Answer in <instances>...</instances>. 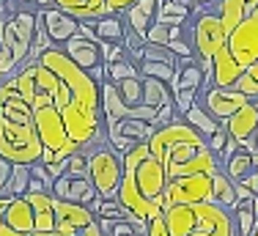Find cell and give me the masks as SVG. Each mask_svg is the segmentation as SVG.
Segmentation results:
<instances>
[{"mask_svg": "<svg viewBox=\"0 0 258 236\" xmlns=\"http://www.w3.org/2000/svg\"><path fill=\"white\" fill-rule=\"evenodd\" d=\"M170 236H236L233 212L214 201L176 203L165 209Z\"/></svg>", "mask_w": 258, "mask_h": 236, "instance_id": "1", "label": "cell"}, {"mask_svg": "<svg viewBox=\"0 0 258 236\" xmlns=\"http://www.w3.org/2000/svg\"><path fill=\"white\" fill-rule=\"evenodd\" d=\"M41 140L33 121H11L0 113V157L9 162L33 165L41 159Z\"/></svg>", "mask_w": 258, "mask_h": 236, "instance_id": "2", "label": "cell"}, {"mask_svg": "<svg viewBox=\"0 0 258 236\" xmlns=\"http://www.w3.org/2000/svg\"><path fill=\"white\" fill-rule=\"evenodd\" d=\"M88 154V179L94 182L96 192L102 198H115L124 176V165H121V154L113 146H91L85 148Z\"/></svg>", "mask_w": 258, "mask_h": 236, "instance_id": "3", "label": "cell"}, {"mask_svg": "<svg viewBox=\"0 0 258 236\" xmlns=\"http://www.w3.org/2000/svg\"><path fill=\"white\" fill-rule=\"evenodd\" d=\"M33 124H36V132H39L41 146L55 151L58 159H66L75 151H80V146L66 135L63 115H60V110L55 107V104H44V107L33 110Z\"/></svg>", "mask_w": 258, "mask_h": 236, "instance_id": "4", "label": "cell"}, {"mask_svg": "<svg viewBox=\"0 0 258 236\" xmlns=\"http://www.w3.org/2000/svg\"><path fill=\"white\" fill-rule=\"evenodd\" d=\"M36 22H39V11H30V9L14 11L11 17H6V25H3V33H0V41H3V47L11 52V58H14L17 66H20L22 61L30 55V44H33Z\"/></svg>", "mask_w": 258, "mask_h": 236, "instance_id": "5", "label": "cell"}, {"mask_svg": "<svg viewBox=\"0 0 258 236\" xmlns=\"http://www.w3.org/2000/svg\"><path fill=\"white\" fill-rule=\"evenodd\" d=\"M187 41L192 44L198 58H214V52L223 49L228 41V30L223 28V22L214 11H198L195 22L189 25Z\"/></svg>", "mask_w": 258, "mask_h": 236, "instance_id": "6", "label": "cell"}, {"mask_svg": "<svg viewBox=\"0 0 258 236\" xmlns=\"http://www.w3.org/2000/svg\"><path fill=\"white\" fill-rule=\"evenodd\" d=\"M184 143H206V138L198 132V129L189 127L184 118H176V121H170V124H165V127L154 129V135L149 138V151L154 154L159 162H162L173 148L184 146Z\"/></svg>", "mask_w": 258, "mask_h": 236, "instance_id": "7", "label": "cell"}, {"mask_svg": "<svg viewBox=\"0 0 258 236\" xmlns=\"http://www.w3.org/2000/svg\"><path fill=\"white\" fill-rule=\"evenodd\" d=\"M165 209L176 203H198V201H212V176L192 173V176H176L168 179L165 184Z\"/></svg>", "mask_w": 258, "mask_h": 236, "instance_id": "8", "label": "cell"}, {"mask_svg": "<svg viewBox=\"0 0 258 236\" xmlns=\"http://www.w3.org/2000/svg\"><path fill=\"white\" fill-rule=\"evenodd\" d=\"M225 47L231 49V55L236 58V64L242 69H247L250 64L258 61V9L253 14H247L233 30H228V41Z\"/></svg>", "mask_w": 258, "mask_h": 236, "instance_id": "9", "label": "cell"}, {"mask_svg": "<svg viewBox=\"0 0 258 236\" xmlns=\"http://www.w3.org/2000/svg\"><path fill=\"white\" fill-rule=\"evenodd\" d=\"M104 127H107V143L118 154H124L135 143H149L157 129L146 118H113V121H104Z\"/></svg>", "mask_w": 258, "mask_h": 236, "instance_id": "10", "label": "cell"}, {"mask_svg": "<svg viewBox=\"0 0 258 236\" xmlns=\"http://www.w3.org/2000/svg\"><path fill=\"white\" fill-rule=\"evenodd\" d=\"M247 102L250 99L244 94H239L236 88H220V85H212V88L201 91V104H204L217 121H228V118Z\"/></svg>", "mask_w": 258, "mask_h": 236, "instance_id": "11", "label": "cell"}, {"mask_svg": "<svg viewBox=\"0 0 258 236\" xmlns=\"http://www.w3.org/2000/svg\"><path fill=\"white\" fill-rule=\"evenodd\" d=\"M135 184H138V190L143 192V198H149V201L165 192L168 173H165V165L159 162L151 151L140 159L138 167H135Z\"/></svg>", "mask_w": 258, "mask_h": 236, "instance_id": "12", "label": "cell"}, {"mask_svg": "<svg viewBox=\"0 0 258 236\" xmlns=\"http://www.w3.org/2000/svg\"><path fill=\"white\" fill-rule=\"evenodd\" d=\"M39 17H41V22H44V28H47V33H50V39H52L55 47H63L66 41H69L72 36L80 30V20H77V17L66 14V11L58 9V6H47V9H41Z\"/></svg>", "mask_w": 258, "mask_h": 236, "instance_id": "13", "label": "cell"}, {"mask_svg": "<svg viewBox=\"0 0 258 236\" xmlns=\"http://www.w3.org/2000/svg\"><path fill=\"white\" fill-rule=\"evenodd\" d=\"M52 195L60 198V201H72V203H83V206H91L96 201V187L91 179H72V176H58L52 182Z\"/></svg>", "mask_w": 258, "mask_h": 236, "instance_id": "14", "label": "cell"}, {"mask_svg": "<svg viewBox=\"0 0 258 236\" xmlns=\"http://www.w3.org/2000/svg\"><path fill=\"white\" fill-rule=\"evenodd\" d=\"M223 127L228 129V138L239 140V143L253 140V135L258 129V99H250L247 104H242L228 121H223Z\"/></svg>", "mask_w": 258, "mask_h": 236, "instance_id": "15", "label": "cell"}, {"mask_svg": "<svg viewBox=\"0 0 258 236\" xmlns=\"http://www.w3.org/2000/svg\"><path fill=\"white\" fill-rule=\"evenodd\" d=\"M63 52L69 55L72 61H75L80 69H85V72H91L94 66L104 64V61H102V49H99V44H96V41H91V39H85V36L80 33V30H77V33L63 44Z\"/></svg>", "mask_w": 258, "mask_h": 236, "instance_id": "16", "label": "cell"}, {"mask_svg": "<svg viewBox=\"0 0 258 236\" xmlns=\"http://www.w3.org/2000/svg\"><path fill=\"white\" fill-rule=\"evenodd\" d=\"M204 88V69H201L198 55H187V58H176V80L173 91H198Z\"/></svg>", "mask_w": 258, "mask_h": 236, "instance_id": "17", "label": "cell"}, {"mask_svg": "<svg viewBox=\"0 0 258 236\" xmlns=\"http://www.w3.org/2000/svg\"><path fill=\"white\" fill-rule=\"evenodd\" d=\"M244 69L236 64V58L231 55L228 47L217 49L212 58V83L220 85V88H233V83L239 80V74Z\"/></svg>", "mask_w": 258, "mask_h": 236, "instance_id": "18", "label": "cell"}, {"mask_svg": "<svg viewBox=\"0 0 258 236\" xmlns=\"http://www.w3.org/2000/svg\"><path fill=\"white\" fill-rule=\"evenodd\" d=\"M3 220L22 233L36 231V214H33V206L25 201V195H11L9 206H6V212H3Z\"/></svg>", "mask_w": 258, "mask_h": 236, "instance_id": "19", "label": "cell"}, {"mask_svg": "<svg viewBox=\"0 0 258 236\" xmlns=\"http://www.w3.org/2000/svg\"><path fill=\"white\" fill-rule=\"evenodd\" d=\"M52 209H55V222H69L77 231H83L85 225H91V222L96 220V214L91 212V206H83V203H72V201L55 198Z\"/></svg>", "mask_w": 258, "mask_h": 236, "instance_id": "20", "label": "cell"}, {"mask_svg": "<svg viewBox=\"0 0 258 236\" xmlns=\"http://www.w3.org/2000/svg\"><path fill=\"white\" fill-rule=\"evenodd\" d=\"M157 6H159V0H135V3L124 11L126 28L135 30V33H140V36H146V30L154 25Z\"/></svg>", "mask_w": 258, "mask_h": 236, "instance_id": "21", "label": "cell"}, {"mask_svg": "<svg viewBox=\"0 0 258 236\" xmlns=\"http://www.w3.org/2000/svg\"><path fill=\"white\" fill-rule=\"evenodd\" d=\"M94 22V30H96V39L107 41V44H121L124 41V33H126V25L118 14H107V17H99V20H91Z\"/></svg>", "mask_w": 258, "mask_h": 236, "instance_id": "22", "label": "cell"}, {"mask_svg": "<svg viewBox=\"0 0 258 236\" xmlns=\"http://www.w3.org/2000/svg\"><path fill=\"white\" fill-rule=\"evenodd\" d=\"M220 165H223V170L228 173L233 182H242V179L255 167V162H253V151H250L247 146H242V143H239L236 151H233L231 157L225 159V162H220Z\"/></svg>", "mask_w": 258, "mask_h": 236, "instance_id": "23", "label": "cell"}, {"mask_svg": "<svg viewBox=\"0 0 258 236\" xmlns=\"http://www.w3.org/2000/svg\"><path fill=\"white\" fill-rule=\"evenodd\" d=\"M212 201L220 203V206H228V209L236 206V182L223 167L212 176Z\"/></svg>", "mask_w": 258, "mask_h": 236, "instance_id": "24", "label": "cell"}, {"mask_svg": "<svg viewBox=\"0 0 258 236\" xmlns=\"http://www.w3.org/2000/svg\"><path fill=\"white\" fill-rule=\"evenodd\" d=\"M181 118H184V121H187L192 129H198V132L204 135V138H209V135H214L220 127H223V121H217V118H214L212 113H209V110H206L201 102H195L192 107H189V110H187V113H184Z\"/></svg>", "mask_w": 258, "mask_h": 236, "instance_id": "25", "label": "cell"}, {"mask_svg": "<svg viewBox=\"0 0 258 236\" xmlns=\"http://www.w3.org/2000/svg\"><path fill=\"white\" fill-rule=\"evenodd\" d=\"M214 3H217V11H214V14L220 17V22H223L225 30H233L247 14H253L244 0H214Z\"/></svg>", "mask_w": 258, "mask_h": 236, "instance_id": "26", "label": "cell"}, {"mask_svg": "<svg viewBox=\"0 0 258 236\" xmlns=\"http://www.w3.org/2000/svg\"><path fill=\"white\" fill-rule=\"evenodd\" d=\"M143 77V74H140ZM173 99V85L165 83V80L157 77H143V104H151V107H162Z\"/></svg>", "mask_w": 258, "mask_h": 236, "instance_id": "27", "label": "cell"}, {"mask_svg": "<svg viewBox=\"0 0 258 236\" xmlns=\"http://www.w3.org/2000/svg\"><path fill=\"white\" fill-rule=\"evenodd\" d=\"M181 36H184V25L154 22L149 30H146V41H149V44H165V47H168L173 39H181Z\"/></svg>", "mask_w": 258, "mask_h": 236, "instance_id": "28", "label": "cell"}, {"mask_svg": "<svg viewBox=\"0 0 258 236\" xmlns=\"http://www.w3.org/2000/svg\"><path fill=\"white\" fill-rule=\"evenodd\" d=\"M115 88H118L121 99H124L129 107H135V104H143V77H140V74L126 77V80H118V83H115Z\"/></svg>", "mask_w": 258, "mask_h": 236, "instance_id": "29", "label": "cell"}, {"mask_svg": "<svg viewBox=\"0 0 258 236\" xmlns=\"http://www.w3.org/2000/svg\"><path fill=\"white\" fill-rule=\"evenodd\" d=\"M138 69L143 77H157V80H165V83H170V85H173V80H176V66L165 64V61H140Z\"/></svg>", "mask_w": 258, "mask_h": 236, "instance_id": "30", "label": "cell"}, {"mask_svg": "<svg viewBox=\"0 0 258 236\" xmlns=\"http://www.w3.org/2000/svg\"><path fill=\"white\" fill-rule=\"evenodd\" d=\"M30 179H33L30 176V165L14 162L11 165V176H9V187H6V192H9V195H25Z\"/></svg>", "mask_w": 258, "mask_h": 236, "instance_id": "31", "label": "cell"}, {"mask_svg": "<svg viewBox=\"0 0 258 236\" xmlns=\"http://www.w3.org/2000/svg\"><path fill=\"white\" fill-rule=\"evenodd\" d=\"M135 74H140V69H138V64L129 61V58H121V61L107 64V80H113V83L126 80V77H135Z\"/></svg>", "mask_w": 258, "mask_h": 236, "instance_id": "32", "label": "cell"}, {"mask_svg": "<svg viewBox=\"0 0 258 236\" xmlns=\"http://www.w3.org/2000/svg\"><path fill=\"white\" fill-rule=\"evenodd\" d=\"M63 176L88 179V154H85V151H75L72 157H66V173H63Z\"/></svg>", "mask_w": 258, "mask_h": 236, "instance_id": "33", "label": "cell"}, {"mask_svg": "<svg viewBox=\"0 0 258 236\" xmlns=\"http://www.w3.org/2000/svg\"><path fill=\"white\" fill-rule=\"evenodd\" d=\"M198 91H173V107H176V115H184L195 102H198Z\"/></svg>", "mask_w": 258, "mask_h": 236, "instance_id": "34", "label": "cell"}, {"mask_svg": "<svg viewBox=\"0 0 258 236\" xmlns=\"http://www.w3.org/2000/svg\"><path fill=\"white\" fill-rule=\"evenodd\" d=\"M233 88H236L239 94H244L247 99H258V83H255L253 77H250L247 72H242V74H239V80L233 83Z\"/></svg>", "mask_w": 258, "mask_h": 236, "instance_id": "35", "label": "cell"}, {"mask_svg": "<svg viewBox=\"0 0 258 236\" xmlns=\"http://www.w3.org/2000/svg\"><path fill=\"white\" fill-rule=\"evenodd\" d=\"M14 69H17L14 58H11V52L3 47V41H0V83H3L9 74H14Z\"/></svg>", "mask_w": 258, "mask_h": 236, "instance_id": "36", "label": "cell"}, {"mask_svg": "<svg viewBox=\"0 0 258 236\" xmlns=\"http://www.w3.org/2000/svg\"><path fill=\"white\" fill-rule=\"evenodd\" d=\"M176 121V107H173V99H170L168 104H162V107H157V118H154V127H165V124Z\"/></svg>", "mask_w": 258, "mask_h": 236, "instance_id": "37", "label": "cell"}, {"mask_svg": "<svg viewBox=\"0 0 258 236\" xmlns=\"http://www.w3.org/2000/svg\"><path fill=\"white\" fill-rule=\"evenodd\" d=\"M225 143H228V129H225V127H220L214 135H209V138H206V146L212 148V151L217 154V157H220V151H223Z\"/></svg>", "mask_w": 258, "mask_h": 236, "instance_id": "38", "label": "cell"}, {"mask_svg": "<svg viewBox=\"0 0 258 236\" xmlns=\"http://www.w3.org/2000/svg\"><path fill=\"white\" fill-rule=\"evenodd\" d=\"M165 214V212H162ZM159 214V217H154V220H149V233L146 236H170V231H168V222H165V217Z\"/></svg>", "mask_w": 258, "mask_h": 236, "instance_id": "39", "label": "cell"}, {"mask_svg": "<svg viewBox=\"0 0 258 236\" xmlns=\"http://www.w3.org/2000/svg\"><path fill=\"white\" fill-rule=\"evenodd\" d=\"M30 176H33V179H39V182H44L47 187L52 190V182H55V179L50 176V173H47V167H44V162H41V159H39V162H33V165H30Z\"/></svg>", "mask_w": 258, "mask_h": 236, "instance_id": "40", "label": "cell"}, {"mask_svg": "<svg viewBox=\"0 0 258 236\" xmlns=\"http://www.w3.org/2000/svg\"><path fill=\"white\" fill-rule=\"evenodd\" d=\"M11 165H14V162H9V159H3V157H0V195H9V192H6V187H9Z\"/></svg>", "mask_w": 258, "mask_h": 236, "instance_id": "41", "label": "cell"}, {"mask_svg": "<svg viewBox=\"0 0 258 236\" xmlns=\"http://www.w3.org/2000/svg\"><path fill=\"white\" fill-rule=\"evenodd\" d=\"M110 236H138L132 231V225H129V220H118L113 228H110Z\"/></svg>", "mask_w": 258, "mask_h": 236, "instance_id": "42", "label": "cell"}, {"mask_svg": "<svg viewBox=\"0 0 258 236\" xmlns=\"http://www.w3.org/2000/svg\"><path fill=\"white\" fill-rule=\"evenodd\" d=\"M80 236H110V233L104 231V228L99 225V222L94 220V222H91V225H85L83 231H80Z\"/></svg>", "mask_w": 258, "mask_h": 236, "instance_id": "43", "label": "cell"}, {"mask_svg": "<svg viewBox=\"0 0 258 236\" xmlns=\"http://www.w3.org/2000/svg\"><path fill=\"white\" fill-rule=\"evenodd\" d=\"M132 3H135V0H107V6H110V11H113V14H124Z\"/></svg>", "mask_w": 258, "mask_h": 236, "instance_id": "44", "label": "cell"}, {"mask_svg": "<svg viewBox=\"0 0 258 236\" xmlns=\"http://www.w3.org/2000/svg\"><path fill=\"white\" fill-rule=\"evenodd\" d=\"M0 236H30V233H22V231H17V228H11L9 222L0 217Z\"/></svg>", "mask_w": 258, "mask_h": 236, "instance_id": "45", "label": "cell"}, {"mask_svg": "<svg viewBox=\"0 0 258 236\" xmlns=\"http://www.w3.org/2000/svg\"><path fill=\"white\" fill-rule=\"evenodd\" d=\"M30 236H72V233H63V231H58V228H52V231H33Z\"/></svg>", "mask_w": 258, "mask_h": 236, "instance_id": "46", "label": "cell"}, {"mask_svg": "<svg viewBox=\"0 0 258 236\" xmlns=\"http://www.w3.org/2000/svg\"><path fill=\"white\" fill-rule=\"evenodd\" d=\"M244 72H247L250 77H253L255 83H258V61H255V64H250V66H247V69H244Z\"/></svg>", "mask_w": 258, "mask_h": 236, "instance_id": "47", "label": "cell"}, {"mask_svg": "<svg viewBox=\"0 0 258 236\" xmlns=\"http://www.w3.org/2000/svg\"><path fill=\"white\" fill-rule=\"evenodd\" d=\"M253 212H255V220H258V195H253Z\"/></svg>", "mask_w": 258, "mask_h": 236, "instance_id": "48", "label": "cell"}, {"mask_svg": "<svg viewBox=\"0 0 258 236\" xmlns=\"http://www.w3.org/2000/svg\"><path fill=\"white\" fill-rule=\"evenodd\" d=\"M22 3H39V0H22Z\"/></svg>", "mask_w": 258, "mask_h": 236, "instance_id": "49", "label": "cell"}, {"mask_svg": "<svg viewBox=\"0 0 258 236\" xmlns=\"http://www.w3.org/2000/svg\"><path fill=\"white\" fill-rule=\"evenodd\" d=\"M198 3H214V0H198Z\"/></svg>", "mask_w": 258, "mask_h": 236, "instance_id": "50", "label": "cell"}, {"mask_svg": "<svg viewBox=\"0 0 258 236\" xmlns=\"http://www.w3.org/2000/svg\"><path fill=\"white\" fill-rule=\"evenodd\" d=\"M3 3H6V0H0V11H3Z\"/></svg>", "mask_w": 258, "mask_h": 236, "instance_id": "51", "label": "cell"}, {"mask_svg": "<svg viewBox=\"0 0 258 236\" xmlns=\"http://www.w3.org/2000/svg\"><path fill=\"white\" fill-rule=\"evenodd\" d=\"M253 236H258V225H255V231H253Z\"/></svg>", "mask_w": 258, "mask_h": 236, "instance_id": "52", "label": "cell"}, {"mask_svg": "<svg viewBox=\"0 0 258 236\" xmlns=\"http://www.w3.org/2000/svg\"><path fill=\"white\" fill-rule=\"evenodd\" d=\"M77 236H80V233H77Z\"/></svg>", "mask_w": 258, "mask_h": 236, "instance_id": "53", "label": "cell"}]
</instances>
